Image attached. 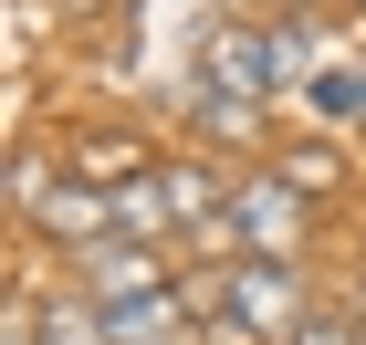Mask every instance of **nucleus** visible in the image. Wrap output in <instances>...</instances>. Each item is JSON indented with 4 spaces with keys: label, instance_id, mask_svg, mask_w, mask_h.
Here are the masks:
<instances>
[{
    "label": "nucleus",
    "instance_id": "obj_3",
    "mask_svg": "<svg viewBox=\"0 0 366 345\" xmlns=\"http://www.w3.org/2000/svg\"><path fill=\"white\" fill-rule=\"evenodd\" d=\"M230 314L252 324L262 345H293V335H304V272H293V261L241 251V261H230Z\"/></svg>",
    "mask_w": 366,
    "mask_h": 345
},
{
    "label": "nucleus",
    "instance_id": "obj_9",
    "mask_svg": "<svg viewBox=\"0 0 366 345\" xmlns=\"http://www.w3.org/2000/svg\"><path fill=\"white\" fill-rule=\"evenodd\" d=\"M272 168L293 178L304 199H335V189H345V157H335V146H293V157H272Z\"/></svg>",
    "mask_w": 366,
    "mask_h": 345
},
{
    "label": "nucleus",
    "instance_id": "obj_4",
    "mask_svg": "<svg viewBox=\"0 0 366 345\" xmlns=\"http://www.w3.org/2000/svg\"><path fill=\"white\" fill-rule=\"evenodd\" d=\"M304 189L282 168H262V178H241L230 189V230H241V251H262V261H293V241H304Z\"/></svg>",
    "mask_w": 366,
    "mask_h": 345
},
{
    "label": "nucleus",
    "instance_id": "obj_12",
    "mask_svg": "<svg viewBox=\"0 0 366 345\" xmlns=\"http://www.w3.org/2000/svg\"><path fill=\"white\" fill-rule=\"evenodd\" d=\"M168 345H199V324H189V335H168Z\"/></svg>",
    "mask_w": 366,
    "mask_h": 345
},
{
    "label": "nucleus",
    "instance_id": "obj_8",
    "mask_svg": "<svg viewBox=\"0 0 366 345\" xmlns=\"http://www.w3.org/2000/svg\"><path fill=\"white\" fill-rule=\"evenodd\" d=\"M31 345H115V324H105V304H84V293L63 283V304L31 314Z\"/></svg>",
    "mask_w": 366,
    "mask_h": 345
},
{
    "label": "nucleus",
    "instance_id": "obj_1",
    "mask_svg": "<svg viewBox=\"0 0 366 345\" xmlns=\"http://www.w3.org/2000/svg\"><path fill=\"white\" fill-rule=\"evenodd\" d=\"M63 283L84 293V304H147V293H178L157 241H94V251L63 261Z\"/></svg>",
    "mask_w": 366,
    "mask_h": 345
},
{
    "label": "nucleus",
    "instance_id": "obj_11",
    "mask_svg": "<svg viewBox=\"0 0 366 345\" xmlns=\"http://www.w3.org/2000/svg\"><path fill=\"white\" fill-rule=\"evenodd\" d=\"M293 11H304V0H262V21H293Z\"/></svg>",
    "mask_w": 366,
    "mask_h": 345
},
{
    "label": "nucleus",
    "instance_id": "obj_5",
    "mask_svg": "<svg viewBox=\"0 0 366 345\" xmlns=\"http://www.w3.org/2000/svg\"><path fill=\"white\" fill-rule=\"evenodd\" d=\"M63 168L84 178V189H137V178L157 168V146H147V136H126V126H94V136H74V146H63Z\"/></svg>",
    "mask_w": 366,
    "mask_h": 345
},
{
    "label": "nucleus",
    "instance_id": "obj_7",
    "mask_svg": "<svg viewBox=\"0 0 366 345\" xmlns=\"http://www.w3.org/2000/svg\"><path fill=\"white\" fill-rule=\"evenodd\" d=\"M63 178H74L63 157H42V146H21V157H11V220H21V230H42V209L63 199Z\"/></svg>",
    "mask_w": 366,
    "mask_h": 345
},
{
    "label": "nucleus",
    "instance_id": "obj_2",
    "mask_svg": "<svg viewBox=\"0 0 366 345\" xmlns=\"http://www.w3.org/2000/svg\"><path fill=\"white\" fill-rule=\"evenodd\" d=\"M199 84L241 94V105H272V94H282V42H272V21H220L209 53H199Z\"/></svg>",
    "mask_w": 366,
    "mask_h": 345
},
{
    "label": "nucleus",
    "instance_id": "obj_6",
    "mask_svg": "<svg viewBox=\"0 0 366 345\" xmlns=\"http://www.w3.org/2000/svg\"><path fill=\"white\" fill-rule=\"evenodd\" d=\"M178 115H189L209 146H262V105H241V94H220V84H189Z\"/></svg>",
    "mask_w": 366,
    "mask_h": 345
},
{
    "label": "nucleus",
    "instance_id": "obj_10",
    "mask_svg": "<svg viewBox=\"0 0 366 345\" xmlns=\"http://www.w3.org/2000/svg\"><path fill=\"white\" fill-rule=\"evenodd\" d=\"M293 345H356V324H345V314H304V335H293Z\"/></svg>",
    "mask_w": 366,
    "mask_h": 345
}]
</instances>
